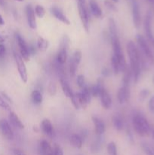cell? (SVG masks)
<instances>
[{
	"mask_svg": "<svg viewBox=\"0 0 154 155\" xmlns=\"http://www.w3.org/2000/svg\"><path fill=\"white\" fill-rule=\"evenodd\" d=\"M33 131H34L35 133H39V129L38 128L37 126H33Z\"/></svg>",
	"mask_w": 154,
	"mask_h": 155,
	"instance_id": "cell-52",
	"label": "cell"
},
{
	"mask_svg": "<svg viewBox=\"0 0 154 155\" xmlns=\"http://www.w3.org/2000/svg\"><path fill=\"white\" fill-rule=\"evenodd\" d=\"M103 89H104V85H103V81L101 80H99L98 81V83L95 86H92L91 89V95L94 97L100 96V94H101Z\"/></svg>",
	"mask_w": 154,
	"mask_h": 155,
	"instance_id": "cell-22",
	"label": "cell"
},
{
	"mask_svg": "<svg viewBox=\"0 0 154 155\" xmlns=\"http://www.w3.org/2000/svg\"><path fill=\"white\" fill-rule=\"evenodd\" d=\"M13 152L14 154V155H26L24 151H22L21 150H19V149H14Z\"/></svg>",
	"mask_w": 154,
	"mask_h": 155,
	"instance_id": "cell-50",
	"label": "cell"
},
{
	"mask_svg": "<svg viewBox=\"0 0 154 155\" xmlns=\"http://www.w3.org/2000/svg\"><path fill=\"white\" fill-rule=\"evenodd\" d=\"M37 47L41 51H45L48 49V42L43 37H38L37 39Z\"/></svg>",
	"mask_w": 154,
	"mask_h": 155,
	"instance_id": "cell-26",
	"label": "cell"
},
{
	"mask_svg": "<svg viewBox=\"0 0 154 155\" xmlns=\"http://www.w3.org/2000/svg\"><path fill=\"white\" fill-rule=\"evenodd\" d=\"M112 122H113V127L117 131H122L124 129V121L123 118L120 114H115L112 117Z\"/></svg>",
	"mask_w": 154,
	"mask_h": 155,
	"instance_id": "cell-20",
	"label": "cell"
},
{
	"mask_svg": "<svg viewBox=\"0 0 154 155\" xmlns=\"http://www.w3.org/2000/svg\"><path fill=\"white\" fill-rule=\"evenodd\" d=\"M31 98L32 101L34 104H39L42 103V95L41 93V92L39 90H33V92L31 94Z\"/></svg>",
	"mask_w": 154,
	"mask_h": 155,
	"instance_id": "cell-25",
	"label": "cell"
},
{
	"mask_svg": "<svg viewBox=\"0 0 154 155\" xmlns=\"http://www.w3.org/2000/svg\"><path fill=\"white\" fill-rule=\"evenodd\" d=\"M148 106H149V110H150L152 113H154V96H152V98L149 99Z\"/></svg>",
	"mask_w": 154,
	"mask_h": 155,
	"instance_id": "cell-45",
	"label": "cell"
},
{
	"mask_svg": "<svg viewBox=\"0 0 154 155\" xmlns=\"http://www.w3.org/2000/svg\"><path fill=\"white\" fill-rule=\"evenodd\" d=\"M82 141L83 140L80 137V136L77 134L72 135L69 138V142H70L71 145L75 148H78V149L81 148L82 146Z\"/></svg>",
	"mask_w": 154,
	"mask_h": 155,
	"instance_id": "cell-21",
	"label": "cell"
},
{
	"mask_svg": "<svg viewBox=\"0 0 154 155\" xmlns=\"http://www.w3.org/2000/svg\"><path fill=\"white\" fill-rule=\"evenodd\" d=\"M89 8H90L91 12L95 18H101L102 17V10L95 0H90L89 1Z\"/></svg>",
	"mask_w": 154,
	"mask_h": 155,
	"instance_id": "cell-17",
	"label": "cell"
},
{
	"mask_svg": "<svg viewBox=\"0 0 154 155\" xmlns=\"http://www.w3.org/2000/svg\"><path fill=\"white\" fill-rule=\"evenodd\" d=\"M26 14H27V22H28L29 27L33 30L36 29V14L33 8L31 5H27L26 7Z\"/></svg>",
	"mask_w": 154,
	"mask_h": 155,
	"instance_id": "cell-9",
	"label": "cell"
},
{
	"mask_svg": "<svg viewBox=\"0 0 154 155\" xmlns=\"http://www.w3.org/2000/svg\"><path fill=\"white\" fill-rule=\"evenodd\" d=\"M77 67H78V65L74 63L70 59V61H69V74H70V76L72 77H74L75 76L77 71Z\"/></svg>",
	"mask_w": 154,
	"mask_h": 155,
	"instance_id": "cell-37",
	"label": "cell"
},
{
	"mask_svg": "<svg viewBox=\"0 0 154 155\" xmlns=\"http://www.w3.org/2000/svg\"><path fill=\"white\" fill-rule=\"evenodd\" d=\"M70 59L74 62V63L76 64L77 65H79L82 59V52L79 50H76V51H75V52L73 53V54H72V58H71Z\"/></svg>",
	"mask_w": 154,
	"mask_h": 155,
	"instance_id": "cell-33",
	"label": "cell"
},
{
	"mask_svg": "<svg viewBox=\"0 0 154 155\" xmlns=\"http://www.w3.org/2000/svg\"><path fill=\"white\" fill-rule=\"evenodd\" d=\"M111 64H112V68H113V73H114L115 75H117L120 71V64H119V61L118 60L117 58L113 54L111 58Z\"/></svg>",
	"mask_w": 154,
	"mask_h": 155,
	"instance_id": "cell-27",
	"label": "cell"
},
{
	"mask_svg": "<svg viewBox=\"0 0 154 155\" xmlns=\"http://www.w3.org/2000/svg\"><path fill=\"white\" fill-rule=\"evenodd\" d=\"M6 54V48L3 43H0V58L5 57Z\"/></svg>",
	"mask_w": 154,
	"mask_h": 155,
	"instance_id": "cell-43",
	"label": "cell"
},
{
	"mask_svg": "<svg viewBox=\"0 0 154 155\" xmlns=\"http://www.w3.org/2000/svg\"><path fill=\"white\" fill-rule=\"evenodd\" d=\"M39 151L41 155H54V150L46 140H42L39 145Z\"/></svg>",
	"mask_w": 154,
	"mask_h": 155,
	"instance_id": "cell-16",
	"label": "cell"
},
{
	"mask_svg": "<svg viewBox=\"0 0 154 155\" xmlns=\"http://www.w3.org/2000/svg\"><path fill=\"white\" fill-rule=\"evenodd\" d=\"M148 1H149V2H153L154 0H148Z\"/></svg>",
	"mask_w": 154,
	"mask_h": 155,
	"instance_id": "cell-59",
	"label": "cell"
},
{
	"mask_svg": "<svg viewBox=\"0 0 154 155\" xmlns=\"http://www.w3.org/2000/svg\"><path fill=\"white\" fill-rule=\"evenodd\" d=\"M41 129L42 131L48 137H52L54 135V128L51 121L48 119H45L42 120L41 124Z\"/></svg>",
	"mask_w": 154,
	"mask_h": 155,
	"instance_id": "cell-15",
	"label": "cell"
},
{
	"mask_svg": "<svg viewBox=\"0 0 154 155\" xmlns=\"http://www.w3.org/2000/svg\"><path fill=\"white\" fill-rule=\"evenodd\" d=\"M78 3H82V4H85V0H77Z\"/></svg>",
	"mask_w": 154,
	"mask_h": 155,
	"instance_id": "cell-55",
	"label": "cell"
},
{
	"mask_svg": "<svg viewBox=\"0 0 154 155\" xmlns=\"http://www.w3.org/2000/svg\"><path fill=\"white\" fill-rule=\"evenodd\" d=\"M5 2L4 0H0V6H4Z\"/></svg>",
	"mask_w": 154,
	"mask_h": 155,
	"instance_id": "cell-56",
	"label": "cell"
},
{
	"mask_svg": "<svg viewBox=\"0 0 154 155\" xmlns=\"http://www.w3.org/2000/svg\"><path fill=\"white\" fill-rule=\"evenodd\" d=\"M76 82H77V85L79 86V87L83 89V88L85 86V77L83 75L77 76Z\"/></svg>",
	"mask_w": 154,
	"mask_h": 155,
	"instance_id": "cell-40",
	"label": "cell"
},
{
	"mask_svg": "<svg viewBox=\"0 0 154 155\" xmlns=\"http://www.w3.org/2000/svg\"><path fill=\"white\" fill-rule=\"evenodd\" d=\"M150 133H151V134H152V138H153L154 139V129L153 128H151L150 129Z\"/></svg>",
	"mask_w": 154,
	"mask_h": 155,
	"instance_id": "cell-54",
	"label": "cell"
},
{
	"mask_svg": "<svg viewBox=\"0 0 154 155\" xmlns=\"http://www.w3.org/2000/svg\"><path fill=\"white\" fill-rule=\"evenodd\" d=\"M67 58V50L60 48L57 56V61L60 64H63Z\"/></svg>",
	"mask_w": 154,
	"mask_h": 155,
	"instance_id": "cell-24",
	"label": "cell"
},
{
	"mask_svg": "<svg viewBox=\"0 0 154 155\" xmlns=\"http://www.w3.org/2000/svg\"><path fill=\"white\" fill-rule=\"evenodd\" d=\"M9 121H10L11 124L12 126H14L16 128L20 129V130H23L24 128V125L22 123V121L21 120L19 117H18V115L14 113V112L10 111L9 114Z\"/></svg>",
	"mask_w": 154,
	"mask_h": 155,
	"instance_id": "cell-18",
	"label": "cell"
},
{
	"mask_svg": "<svg viewBox=\"0 0 154 155\" xmlns=\"http://www.w3.org/2000/svg\"><path fill=\"white\" fill-rule=\"evenodd\" d=\"M131 10H132L133 22L134 26L138 28L140 24V13L138 3L136 0H131Z\"/></svg>",
	"mask_w": 154,
	"mask_h": 155,
	"instance_id": "cell-11",
	"label": "cell"
},
{
	"mask_svg": "<svg viewBox=\"0 0 154 155\" xmlns=\"http://www.w3.org/2000/svg\"><path fill=\"white\" fill-rule=\"evenodd\" d=\"M69 42H70V40H69V38L66 35H65L63 37V39H61V42H60V48H65V49L67 50L69 46Z\"/></svg>",
	"mask_w": 154,
	"mask_h": 155,
	"instance_id": "cell-35",
	"label": "cell"
},
{
	"mask_svg": "<svg viewBox=\"0 0 154 155\" xmlns=\"http://www.w3.org/2000/svg\"><path fill=\"white\" fill-rule=\"evenodd\" d=\"M75 97H76L77 101H78L80 107H82V108H84V109L86 108L88 102H87V101L85 100V98L83 97L82 92H77V93L75 94Z\"/></svg>",
	"mask_w": 154,
	"mask_h": 155,
	"instance_id": "cell-29",
	"label": "cell"
},
{
	"mask_svg": "<svg viewBox=\"0 0 154 155\" xmlns=\"http://www.w3.org/2000/svg\"><path fill=\"white\" fill-rule=\"evenodd\" d=\"M0 131L2 134L8 140H12L14 139V133L10 124L5 119L0 120Z\"/></svg>",
	"mask_w": 154,
	"mask_h": 155,
	"instance_id": "cell-7",
	"label": "cell"
},
{
	"mask_svg": "<svg viewBox=\"0 0 154 155\" xmlns=\"http://www.w3.org/2000/svg\"><path fill=\"white\" fill-rule=\"evenodd\" d=\"M78 11L79 15L80 20L82 23L83 27L85 28L87 33L89 32V18L88 10L85 7V5L78 3Z\"/></svg>",
	"mask_w": 154,
	"mask_h": 155,
	"instance_id": "cell-6",
	"label": "cell"
},
{
	"mask_svg": "<svg viewBox=\"0 0 154 155\" xmlns=\"http://www.w3.org/2000/svg\"><path fill=\"white\" fill-rule=\"evenodd\" d=\"M14 56L15 62H16L17 68H18V71L20 75V77H21V80L24 83H26L27 82V80H28V75H27V68H26L24 60H23L21 54H18L16 52L14 53Z\"/></svg>",
	"mask_w": 154,
	"mask_h": 155,
	"instance_id": "cell-3",
	"label": "cell"
},
{
	"mask_svg": "<svg viewBox=\"0 0 154 155\" xmlns=\"http://www.w3.org/2000/svg\"><path fill=\"white\" fill-rule=\"evenodd\" d=\"M141 147L143 151L146 155H154V150L146 143H142Z\"/></svg>",
	"mask_w": 154,
	"mask_h": 155,
	"instance_id": "cell-36",
	"label": "cell"
},
{
	"mask_svg": "<svg viewBox=\"0 0 154 155\" xmlns=\"http://www.w3.org/2000/svg\"><path fill=\"white\" fill-rule=\"evenodd\" d=\"M0 107L8 111H11L10 104L2 97V95H0Z\"/></svg>",
	"mask_w": 154,
	"mask_h": 155,
	"instance_id": "cell-38",
	"label": "cell"
},
{
	"mask_svg": "<svg viewBox=\"0 0 154 155\" xmlns=\"http://www.w3.org/2000/svg\"><path fill=\"white\" fill-rule=\"evenodd\" d=\"M48 92L51 96H54L57 93V86L54 82H50L48 86Z\"/></svg>",
	"mask_w": 154,
	"mask_h": 155,
	"instance_id": "cell-34",
	"label": "cell"
},
{
	"mask_svg": "<svg viewBox=\"0 0 154 155\" xmlns=\"http://www.w3.org/2000/svg\"><path fill=\"white\" fill-rule=\"evenodd\" d=\"M5 24V21H4V19H3L2 16L1 15V14H0V26H3Z\"/></svg>",
	"mask_w": 154,
	"mask_h": 155,
	"instance_id": "cell-51",
	"label": "cell"
},
{
	"mask_svg": "<svg viewBox=\"0 0 154 155\" xmlns=\"http://www.w3.org/2000/svg\"><path fill=\"white\" fill-rule=\"evenodd\" d=\"M107 151L109 155H117V148L114 142H111L107 145Z\"/></svg>",
	"mask_w": 154,
	"mask_h": 155,
	"instance_id": "cell-32",
	"label": "cell"
},
{
	"mask_svg": "<svg viewBox=\"0 0 154 155\" xmlns=\"http://www.w3.org/2000/svg\"><path fill=\"white\" fill-rule=\"evenodd\" d=\"M88 135V130H85V129H84V130H82V133H81V136H80V137L82 138V139H85L86 138H87Z\"/></svg>",
	"mask_w": 154,
	"mask_h": 155,
	"instance_id": "cell-47",
	"label": "cell"
},
{
	"mask_svg": "<svg viewBox=\"0 0 154 155\" xmlns=\"http://www.w3.org/2000/svg\"><path fill=\"white\" fill-rule=\"evenodd\" d=\"M4 41H5L4 37H3V36L0 34V43H3V42H4Z\"/></svg>",
	"mask_w": 154,
	"mask_h": 155,
	"instance_id": "cell-53",
	"label": "cell"
},
{
	"mask_svg": "<svg viewBox=\"0 0 154 155\" xmlns=\"http://www.w3.org/2000/svg\"><path fill=\"white\" fill-rule=\"evenodd\" d=\"M127 53L130 61V68L132 71L134 83H137L140 74V58L138 50L134 42L130 41L127 44Z\"/></svg>",
	"mask_w": 154,
	"mask_h": 155,
	"instance_id": "cell-1",
	"label": "cell"
},
{
	"mask_svg": "<svg viewBox=\"0 0 154 155\" xmlns=\"http://www.w3.org/2000/svg\"><path fill=\"white\" fill-rule=\"evenodd\" d=\"M35 14L36 16L39 18H42L45 15V9L43 6L40 5H37L35 7Z\"/></svg>",
	"mask_w": 154,
	"mask_h": 155,
	"instance_id": "cell-31",
	"label": "cell"
},
{
	"mask_svg": "<svg viewBox=\"0 0 154 155\" xmlns=\"http://www.w3.org/2000/svg\"><path fill=\"white\" fill-rule=\"evenodd\" d=\"M60 86H61V89L62 90H63V94H64L67 98H69V99H71V98L74 96L75 94L72 92V89H71L70 86H69V85L68 84L66 80L63 78H60Z\"/></svg>",
	"mask_w": 154,
	"mask_h": 155,
	"instance_id": "cell-19",
	"label": "cell"
},
{
	"mask_svg": "<svg viewBox=\"0 0 154 155\" xmlns=\"http://www.w3.org/2000/svg\"><path fill=\"white\" fill-rule=\"evenodd\" d=\"M101 136H98V138L94 141V142L92 143L91 147V149L93 152L96 153L101 150V145H102V139H101Z\"/></svg>",
	"mask_w": 154,
	"mask_h": 155,
	"instance_id": "cell-28",
	"label": "cell"
},
{
	"mask_svg": "<svg viewBox=\"0 0 154 155\" xmlns=\"http://www.w3.org/2000/svg\"><path fill=\"white\" fill-rule=\"evenodd\" d=\"M51 12L53 15V16L56 19L60 21V22L63 23V24H66V25H69L70 24V21L68 19L67 17L63 14V12L58 7H57V6H53L51 8Z\"/></svg>",
	"mask_w": 154,
	"mask_h": 155,
	"instance_id": "cell-12",
	"label": "cell"
},
{
	"mask_svg": "<svg viewBox=\"0 0 154 155\" xmlns=\"http://www.w3.org/2000/svg\"><path fill=\"white\" fill-rule=\"evenodd\" d=\"M112 2H116V3H117L118 2H119V0H111Z\"/></svg>",
	"mask_w": 154,
	"mask_h": 155,
	"instance_id": "cell-57",
	"label": "cell"
},
{
	"mask_svg": "<svg viewBox=\"0 0 154 155\" xmlns=\"http://www.w3.org/2000/svg\"><path fill=\"white\" fill-rule=\"evenodd\" d=\"M53 150H54V155H63V149L57 144H54Z\"/></svg>",
	"mask_w": 154,
	"mask_h": 155,
	"instance_id": "cell-42",
	"label": "cell"
},
{
	"mask_svg": "<svg viewBox=\"0 0 154 155\" xmlns=\"http://www.w3.org/2000/svg\"><path fill=\"white\" fill-rule=\"evenodd\" d=\"M2 98H4L8 103H12L11 99V98L8 97V95L6 93H5V92H2Z\"/></svg>",
	"mask_w": 154,
	"mask_h": 155,
	"instance_id": "cell-48",
	"label": "cell"
},
{
	"mask_svg": "<svg viewBox=\"0 0 154 155\" xmlns=\"http://www.w3.org/2000/svg\"><path fill=\"white\" fill-rule=\"evenodd\" d=\"M94 126H95V132L98 136H102L106 131V126L104 121L98 117H92Z\"/></svg>",
	"mask_w": 154,
	"mask_h": 155,
	"instance_id": "cell-13",
	"label": "cell"
},
{
	"mask_svg": "<svg viewBox=\"0 0 154 155\" xmlns=\"http://www.w3.org/2000/svg\"><path fill=\"white\" fill-rule=\"evenodd\" d=\"M144 29L146 33V37L148 40L154 45V36L152 32V24H151V15L149 12H148L146 15L144 20Z\"/></svg>",
	"mask_w": 154,
	"mask_h": 155,
	"instance_id": "cell-10",
	"label": "cell"
},
{
	"mask_svg": "<svg viewBox=\"0 0 154 155\" xmlns=\"http://www.w3.org/2000/svg\"><path fill=\"white\" fill-rule=\"evenodd\" d=\"M131 97V90L130 86H122L118 92V100L120 104H125L128 102Z\"/></svg>",
	"mask_w": 154,
	"mask_h": 155,
	"instance_id": "cell-8",
	"label": "cell"
},
{
	"mask_svg": "<svg viewBox=\"0 0 154 155\" xmlns=\"http://www.w3.org/2000/svg\"><path fill=\"white\" fill-rule=\"evenodd\" d=\"M149 91L148 89H142L140 91V92L139 93V96H138V99L140 101H143L146 98H147L148 95H149Z\"/></svg>",
	"mask_w": 154,
	"mask_h": 155,
	"instance_id": "cell-39",
	"label": "cell"
},
{
	"mask_svg": "<svg viewBox=\"0 0 154 155\" xmlns=\"http://www.w3.org/2000/svg\"><path fill=\"white\" fill-rule=\"evenodd\" d=\"M132 124L134 130L138 135L144 136L150 133V126L146 118L140 114H135L132 117Z\"/></svg>",
	"mask_w": 154,
	"mask_h": 155,
	"instance_id": "cell-2",
	"label": "cell"
},
{
	"mask_svg": "<svg viewBox=\"0 0 154 155\" xmlns=\"http://www.w3.org/2000/svg\"><path fill=\"white\" fill-rule=\"evenodd\" d=\"M16 40L18 42V46H19L21 56L24 60H25L26 61H28L30 60V51H29V45H27L24 38L18 33L16 34Z\"/></svg>",
	"mask_w": 154,
	"mask_h": 155,
	"instance_id": "cell-5",
	"label": "cell"
},
{
	"mask_svg": "<svg viewBox=\"0 0 154 155\" xmlns=\"http://www.w3.org/2000/svg\"><path fill=\"white\" fill-rule=\"evenodd\" d=\"M104 4H105L106 7H107V8L110 9V10L113 11V12H116V11L118 10L117 7L115 5L114 3H113V2H112L111 0H110H110H105V2H104Z\"/></svg>",
	"mask_w": 154,
	"mask_h": 155,
	"instance_id": "cell-41",
	"label": "cell"
},
{
	"mask_svg": "<svg viewBox=\"0 0 154 155\" xmlns=\"http://www.w3.org/2000/svg\"><path fill=\"white\" fill-rule=\"evenodd\" d=\"M109 30H110V39L118 36L117 27H116V22L113 18L109 19Z\"/></svg>",
	"mask_w": 154,
	"mask_h": 155,
	"instance_id": "cell-23",
	"label": "cell"
},
{
	"mask_svg": "<svg viewBox=\"0 0 154 155\" xmlns=\"http://www.w3.org/2000/svg\"><path fill=\"white\" fill-rule=\"evenodd\" d=\"M29 51H30V54H35V53L36 52V47H34L33 45H29Z\"/></svg>",
	"mask_w": 154,
	"mask_h": 155,
	"instance_id": "cell-49",
	"label": "cell"
},
{
	"mask_svg": "<svg viewBox=\"0 0 154 155\" xmlns=\"http://www.w3.org/2000/svg\"><path fill=\"white\" fill-rule=\"evenodd\" d=\"M15 1H18V2H22V1H24V0H15Z\"/></svg>",
	"mask_w": 154,
	"mask_h": 155,
	"instance_id": "cell-58",
	"label": "cell"
},
{
	"mask_svg": "<svg viewBox=\"0 0 154 155\" xmlns=\"http://www.w3.org/2000/svg\"><path fill=\"white\" fill-rule=\"evenodd\" d=\"M137 41L140 50H141L142 52L144 54V55L147 58L148 60L150 61L151 62H154V54L153 53H152V50L149 48V45H148L146 39H145L141 35H137Z\"/></svg>",
	"mask_w": 154,
	"mask_h": 155,
	"instance_id": "cell-4",
	"label": "cell"
},
{
	"mask_svg": "<svg viewBox=\"0 0 154 155\" xmlns=\"http://www.w3.org/2000/svg\"><path fill=\"white\" fill-rule=\"evenodd\" d=\"M70 100H71V102H72V105L74 106V107H75V109H77V110H79V109L80 108V106H79V102H78V101H77V98H76V97H75V95H74V96L72 97Z\"/></svg>",
	"mask_w": 154,
	"mask_h": 155,
	"instance_id": "cell-44",
	"label": "cell"
},
{
	"mask_svg": "<svg viewBox=\"0 0 154 155\" xmlns=\"http://www.w3.org/2000/svg\"><path fill=\"white\" fill-rule=\"evenodd\" d=\"M100 98H101V102L103 107L105 109H109L112 105V99L110 97V93L108 91L104 88L102 89L101 94H100Z\"/></svg>",
	"mask_w": 154,
	"mask_h": 155,
	"instance_id": "cell-14",
	"label": "cell"
},
{
	"mask_svg": "<svg viewBox=\"0 0 154 155\" xmlns=\"http://www.w3.org/2000/svg\"><path fill=\"white\" fill-rule=\"evenodd\" d=\"M101 74H102L103 77H109V76H110V70L107 68H104V69L102 70V71H101Z\"/></svg>",
	"mask_w": 154,
	"mask_h": 155,
	"instance_id": "cell-46",
	"label": "cell"
},
{
	"mask_svg": "<svg viewBox=\"0 0 154 155\" xmlns=\"http://www.w3.org/2000/svg\"><path fill=\"white\" fill-rule=\"evenodd\" d=\"M82 94L83 97H84L85 98V100L87 101L88 104V103H90L91 101V89H89L88 86H85L84 88L82 89Z\"/></svg>",
	"mask_w": 154,
	"mask_h": 155,
	"instance_id": "cell-30",
	"label": "cell"
}]
</instances>
